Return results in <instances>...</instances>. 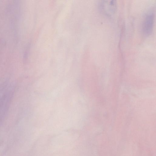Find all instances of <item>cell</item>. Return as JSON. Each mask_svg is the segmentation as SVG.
I'll list each match as a JSON object with an SVG mask.
<instances>
[{
	"label": "cell",
	"mask_w": 156,
	"mask_h": 156,
	"mask_svg": "<svg viewBox=\"0 0 156 156\" xmlns=\"http://www.w3.org/2000/svg\"><path fill=\"white\" fill-rule=\"evenodd\" d=\"M155 18L153 9L149 10L145 15L142 24V31L145 35L150 34L153 30Z\"/></svg>",
	"instance_id": "cell-1"
},
{
	"label": "cell",
	"mask_w": 156,
	"mask_h": 156,
	"mask_svg": "<svg viewBox=\"0 0 156 156\" xmlns=\"http://www.w3.org/2000/svg\"><path fill=\"white\" fill-rule=\"evenodd\" d=\"M100 8L103 13L108 16L113 15L116 10V0H100Z\"/></svg>",
	"instance_id": "cell-2"
}]
</instances>
